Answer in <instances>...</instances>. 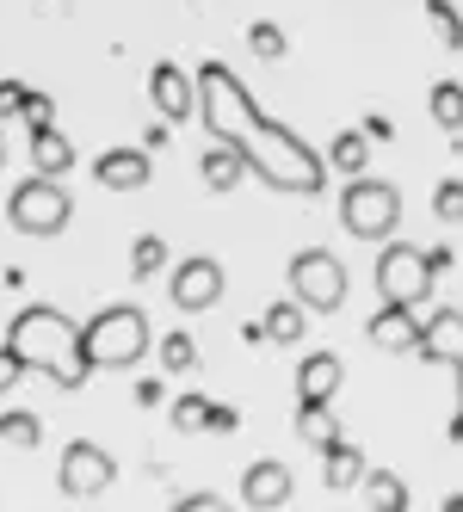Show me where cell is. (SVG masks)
Instances as JSON below:
<instances>
[{
  "label": "cell",
  "instance_id": "cell-1",
  "mask_svg": "<svg viewBox=\"0 0 463 512\" xmlns=\"http://www.w3.org/2000/svg\"><path fill=\"white\" fill-rule=\"evenodd\" d=\"M192 87H198V118H204L210 142L235 149L260 186H272V192H297V198H309V192L328 186L322 155H315L291 124H272L229 62H204L198 75H192Z\"/></svg>",
  "mask_w": 463,
  "mask_h": 512
},
{
  "label": "cell",
  "instance_id": "cell-2",
  "mask_svg": "<svg viewBox=\"0 0 463 512\" xmlns=\"http://www.w3.org/2000/svg\"><path fill=\"white\" fill-rule=\"evenodd\" d=\"M7 346L13 358L25 364V371H38L50 377L56 389H87V364H81V321L75 315H62L56 303H31L13 315L7 327Z\"/></svg>",
  "mask_w": 463,
  "mask_h": 512
},
{
  "label": "cell",
  "instance_id": "cell-3",
  "mask_svg": "<svg viewBox=\"0 0 463 512\" xmlns=\"http://www.w3.org/2000/svg\"><path fill=\"white\" fill-rule=\"evenodd\" d=\"M155 346V327L142 303H112L81 327V364L87 371H130V364Z\"/></svg>",
  "mask_w": 463,
  "mask_h": 512
},
{
  "label": "cell",
  "instance_id": "cell-4",
  "mask_svg": "<svg viewBox=\"0 0 463 512\" xmlns=\"http://www.w3.org/2000/svg\"><path fill=\"white\" fill-rule=\"evenodd\" d=\"M402 223V192L389 179H371V173H352L346 192H340V229L359 235V241H389Z\"/></svg>",
  "mask_w": 463,
  "mask_h": 512
},
{
  "label": "cell",
  "instance_id": "cell-5",
  "mask_svg": "<svg viewBox=\"0 0 463 512\" xmlns=\"http://www.w3.org/2000/svg\"><path fill=\"white\" fill-rule=\"evenodd\" d=\"M68 216H75V198L62 192V179H44V173L19 179L13 198H7V223H13L19 235H31V241L62 235V229H68Z\"/></svg>",
  "mask_w": 463,
  "mask_h": 512
},
{
  "label": "cell",
  "instance_id": "cell-6",
  "mask_svg": "<svg viewBox=\"0 0 463 512\" xmlns=\"http://www.w3.org/2000/svg\"><path fill=\"white\" fill-rule=\"evenodd\" d=\"M433 278H439L433 253L414 247V241H389V247L377 253V297H383V303L420 309L426 297H433Z\"/></svg>",
  "mask_w": 463,
  "mask_h": 512
},
{
  "label": "cell",
  "instance_id": "cell-7",
  "mask_svg": "<svg viewBox=\"0 0 463 512\" xmlns=\"http://www.w3.org/2000/svg\"><path fill=\"white\" fill-rule=\"evenodd\" d=\"M291 303H303L309 315H334L340 303H346V266L334 260L328 247H303V253H291Z\"/></svg>",
  "mask_w": 463,
  "mask_h": 512
},
{
  "label": "cell",
  "instance_id": "cell-8",
  "mask_svg": "<svg viewBox=\"0 0 463 512\" xmlns=\"http://www.w3.org/2000/svg\"><path fill=\"white\" fill-rule=\"evenodd\" d=\"M56 482L68 500H99L105 488L118 482V463L105 445H93V438H75V445L62 451V469H56Z\"/></svg>",
  "mask_w": 463,
  "mask_h": 512
},
{
  "label": "cell",
  "instance_id": "cell-9",
  "mask_svg": "<svg viewBox=\"0 0 463 512\" xmlns=\"http://www.w3.org/2000/svg\"><path fill=\"white\" fill-rule=\"evenodd\" d=\"M167 297H173V309H186V315H204V309H217L223 303V266L217 260H180L167 272Z\"/></svg>",
  "mask_w": 463,
  "mask_h": 512
},
{
  "label": "cell",
  "instance_id": "cell-10",
  "mask_svg": "<svg viewBox=\"0 0 463 512\" xmlns=\"http://www.w3.org/2000/svg\"><path fill=\"white\" fill-rule=\"evenodd\" d=\"M149 99H155L161 124H186V118H198V87H192V75H186L180 62H155Z\"/></svg>",
  "mask_w": 463,
  "mask_h": 512
},
{
  "label": "cell",
  "instance_id": "cell-11",
  "mask_svg": "<svg viewBox=\"0 0 463 512\" xmlns=\"http://www.w3.org/2000/svg\"><path fill=\"white\" fill-rule=\"evenodd\" d=\"M291 494H297V475L284 469L278 457L247 463V475H241V506H247V512H278Z\"/></svg>",
  "mask_w": 463,
  "mask_h": 512
},
{
  "label": "cell",
  "instance_id": "cell-12",
  "mask_svg": "<svg viewBox=\"0 0 463 512\" xmlns=\"http://www.w3.org/2000/svg\"><path fill=\"white\" fill-rule=\"evenodd\" d=\"M149 173H155V161H149V149H105V155H93V179L105 192H142L149 186Z\"/></svg>",
  "mask_w": 463,
  "mask_h": 512
},
{
  "label": "cell",
  "instance_id": "cell-13",
  "mask_svg": "<svg viewBox=\"0 0 463 512\" xmlns=\"http://www.w3.org/2000/svg\"><path fill=\"white\" fill-rule=\"evenodd\" d=\"M414 352L426 364H445V371H457V358H463V315L445 303L433 321H420V334H414Z\"/></svg>",
  "mask_w": 463,
  "mask_h": 512
},
{
  "label": "cell",
  "instance_id": "cell-14",
  "mask_svg": "<svg viewBox=\"0 0 463 512\" xmlns=\"http://www.w3.org/2000/svg\"><path fill=\"white\" fill-rule=\"evenodd\" d=\"M371 346L377 352H414V334H420V315L408 309V303H377V315H371Z\"/></svg>",
  "mask_w": 463,
  "mask_h": 512
},
{
  "label": "cell",
  "instance_id": "cell-15",
  "mask_svg": "<svg viewBox=\"0 0 463 512\" xmlns=\"http://www.w3.org/2000/svg\"><path fill=\"white\" fill-rule=\"evenodd\" d=\"M340 383H346V364L334 352H309L297 364V401H334Z\"/></svg>",
  "mask_w": 463,
  "mask_h": 512
},
{
  "label": "cell",
  "instance_id": "cell-16",
  "mask_svg": "<svg viewBox=\"0 0 463 512\" xmlns=\"http://www.w3.org/2000/svg\"><path fill=\"white\" fill-rule=\"evenodd\" d=\"M25 149H31V173H44V179H62L68 167H75L81 155H75V142H68L56 124H44V130H31V142H25Z\"/></svg>",
  "mask_w": 463,
  "mask_h": 512
},
{
  "label": "cell",
  "instance_id": "cell-17",
  "mask_svg": "<svg viewBox=\"0 0 463 512\" xmlns=\"http://www.w3.org/2000/svg\"><path fill=\"white\" fill-rule=\"evenodd\" d=\"M359 494H365L371 512H408V482H402L396 469H365L359 475Z\"/></svg>",
  "mask_w": 463,
  "mask_h": 512
},
{
  "label": "cell",
  "instance_id": "cell-18",
  "mask_svg": "<svg viewBox=\"0 0 463 512\" xmlns=\"http://www.w3.org/2000/svg\"><path fill=\"white\" fill-rule=\"evenodd\" d=\"M297 438L309 451H328L340 438V420H334V401H297Z\"/></svg>",
  "mask_w": 463,
  "mask_h": 512
},
{
  "label": "cell",
  "instance_id": "cell-19",
  "mask_svg": "<svg viewBox=\"0 0 463 512\" xmlns=\"http://www.w3.org/2000/svg\"><path fill=\"white\" fill-rule=\"evenodd\" d=\"M303 327H309V309H303V303H291V297H278V303L260 315L266 346H291V340H303Z\"/></svg>",
  "mask_w": 463,
  "mask_h": 512
},
{
  "label": "cell",
  "instance_id": "cell-20",
  "mask_svg": "<svg viewBox=\"0 0 463 512\" xmlns=\"http://www.w3.org/2000/svg\"><path fill=\"white\" fill-rule=\"evenodd\" d=\"M359 475H365V457H359V445H346V438H334V445L322 451V482H328L334 494H346V488H359Z\"/></svg>",
  "mask_w": 463,
  "mask_h": 512
},
{
  "label": "cell",
  "instance_id": "cell-21",
  "mask_svg": "<svg viewBox=\"0 0 463 512\" xmlns=\"http://www.w3.org/2000/svg\"><path fill=\"white\" fill-rule=\"evenodd\" d=\"M198 173H204V186H210V192H235L241 179H247V161H241L235 149H223V142H217V149H204Z\"/></svg>",
  "mask_w": 463,
  "mask_h": 512
},
{
  "label": "cell",
  "instance_id": "cell-22",
  "mask_svg": "<svg viewBox=\"0 0 463 512\" xmlns=\"http://www.w3.org/2000/svg\"><path fill=\"white\" fill-rule=\"evenodd\" d=\"M322 167H328V173H346V179H352V173H365V167H371V142H365L359 130L334 136V149L322 155Z\"/></svg>",
  "mask_w": 463,
  "mask_h": 512
},
{
  "label": "cell",
  "instance_id": "cell-23",
  "mask_svg": "<svg viewBox=\"0 0 463 512\" xmlns=\"http://www.w3.org/2000/svg\"><path fill=\"white\" fill-rule=\"evenodd\" d=\"M0 438H7V445H19V451H38V445H44V420L25 414V408H13V414H0Z\"/></svg>",
  "mask_w": 463,
  "mask_h": 512
},
{
  "label": "cell",
  "instance_id": "cell-24",
  "mask_svg": "<svg viewBox=\"0 0 463 512\" xmlns=\"http://www.w3.org/2000/svg\"><path fill=\"white\" fill-rule=\"evenodd\" d=\"M155 272H167V241L161 235H136V247H130V278L142 284V278H155Z\"/></svg>",
  "mask_w": 463,
  "mask_h": 512
},
{
  "label": "cell",
  "instance_id": "cell-25",
  "mask_svg": "<svg viewBox=\"0 0 463 512\" xmlns=\"http://www.w3.org/2000/svg\"><path fill=\"white\" fill-rule=\"evenodd\" d=\"M161 364L173 377H192L198 371V340L192 334H161Z\"/></svg>",
  "mask_w": 463,
  "mask_h": 512
},
{
  "label": "cell",
  "instance_id": "cell-26",
  "mask_svg": "<svg viewBox=\"0 0 463 512\" xmlns=\"http://www.w3.org/2000/svg\"><path fill=\"white\" fill-rule=\"evenodd\" d=\"M433 118H439L445 136L463 130V87H457V81H439V87H433Z\"/></svg>",
  "mask_w": 463,
  "mask_h": 512
},
{
  "label": "cell",
  "instance_id": "cell-27",
  "mask_svg": "<svg viewBox=\"0 0 463 512\" xmlns=\"http://www.w3.org/2000/svg\"><path fill=\"white\" fill-rule=\"evenodd\" d=\"M247 50H254L260 62H284V50H291V38H284V25H272V19H260L254 31H247Z\"/></svg>",
  "mask_w": 463,
  "mask_h": 512
},
{
  "label": "cell",
  "instance_id": "cell-28",
  "mask_svg": "<svg viewBox=\"0 0 463 512\" xmlns=\"http://www.w3.org/2000/svg\"><path fill=\"white\" fill-rule=\"evenodd\" d=\"M204 408H210V401H204L198 389H186V395H173V408H167V420L180 426V432H198V426H204Z\"/></svg>",
  "mask_w": 463,
  "mask_h": 512
},
{
  "label": "cell",
  "instance_id": "cell-29",
  "mask_svg": "<svg viewBox=\"0 0 463 512\" xmlns=\"http://www.w3.org/2000/svg\"><path fill=\"white\" fill-rule=\"evenodd\" d=\"M426 19L439 25V44H445V50H463V25H457V7H451V0H426Z\"/></svg>",
  "mask_w": 463,
  "mask_h": 512
},
{
  "label": "cell",
  "instance_id": "cell-30",
  "mask_svg": "<svg viewBox=\"0 0 463 512\" xmlns=\"http://www.w3.org/2000/svg\"><path fill=\"white\" fill-rule=\"evenodd\" d=\"M25 99H31V87L25 81H0V118H25Z\"/></svg>",
  "mask_w": 463,
  "mask_h": 512
},
{
  "label": "cell",
  "instance_id": "cell-31",
  "mask_svg": "<svg viewBox=\"0 0 463 512\" xmlns=\"http://www.w3.org/2000/svg\"><path fill=\"white\" fill-rule=\"evenodd\" d=\"M25 124H31V130H44V124H56V99H50V93H38V87H31V99H25Z\"/></svg>",
  "mask_w": 463,
  "mask_h": 512
},
{
  "label": "cell",
  "instance_id": "cell-32",
  "mask_svg": "<svg viewBox=\"0 0 463 512\" xmlns=\"http://www.w3.org/2000/svg\"><path fill=\"white\" fill-rule=\"evenodd\" d=\"M439 216H445V223L463 216V179H445V186H439Z\"/></svg>",
  "mask_w": 463,
  "mask_h": 512
},
{
  "label": "cell",
  "instance_id": "cell-33",
  "mask_svg": "<svg viewBox=\"0 0 463 512\" xmlns=\"http://www.w3.org/2000/svg\"><path fill=\"white\" fill-rule=\"evenodd\" d=\"M167 512H235L229 500H217V494H186V500H173Z\"/></svg>",
  "mask_w": 463,
  "mask_h": 512
},
{
  "label": "cell",
  "instance_id": "cell-34",
  "mask_svg": "<svg viewBox=\"0 0 463 512\" xmlns=\"http://www.w3.org/2000/svg\"><path fill=\"white\" fill-rule=\"evenodd\" d=\"M235 426H241V414H235V408H204V426H198V432H217V438H229Z\"/></svg>",
  "mask_w": 463,
  "mask_h": 512
},
{
  "label": "cell",
  "instance_id": "cell-35",
  "mask_svg": "<svg viewBox=\"0 0 463 512\" xmlns=\"http://www.w3.org/2000/svg\"><path fill=\"white\" fill-rule=\"evenodd\" d=\"M19 377H25V364L13 358V346H7V340H0V395H7V389H19Z\"/></svg>",
  "mask_w": 463,
  "mask_h": 512
},
{
  "label": "cell",
  "instance_id": "cell-36",
  "mask_svg": "<svg viewBox=\"0 0 463 512\" xmlns=\"http://www.w3.org/2000/svg\"><path fill=\"white\" fill-rule=\"evenodd\" d=\"M130 395H136V408H155V401L167 395V383H155V377H142V383H136Z\"/></svg>",
  "mask_w": 463,
  "mask_h": 512
},
{
  "label": "cell",
  "instance_id": "cell-37",
  "mask_svg": "<svg viewBox=\"0 0 463 512\" xmlns=\"http://www.w3.org/2000/svg\"><path fill=\"white\" fill-rule=\"evenodd\" d=\"M359 136H365V142H389V136H396V124H389V118H365Z\"/></svg>",
  "mask_w": 463,
  "mask_h": 512
},
{
  "label": "cell",
  "instance_id": "cell-38",
  "mask_svg": "<svg viewBox=\"0 0 463 512\" xmlns=\"http://www.w3.org/2000/svg\"><path fill=\"white\" fill-rule=\"evenodd\" d=\"M0 167H7V136H0Z\"/></svg>",
  "mask_w": 463,
  "mask_h": 512
}]
</instances>
